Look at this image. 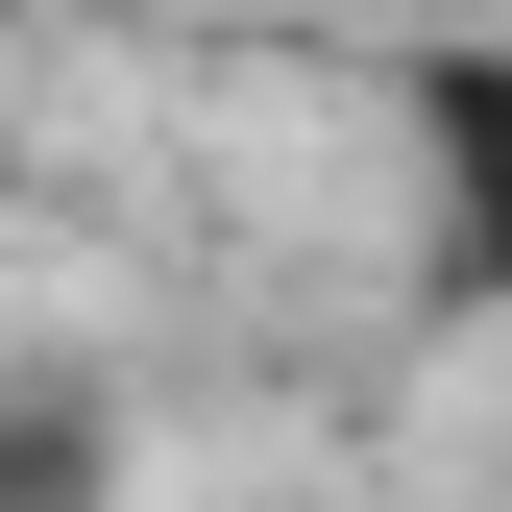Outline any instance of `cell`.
Listing matches in <instances>:
<instances>
[{
	"label": "cell",
	"instance_id": "2",
	"mask_svg": "<svg viewBox=\"0 0 512 512\" xmlns=\"http://www.w3.org/2000/svg\"><path fill=\"white\" fill-rule=\"evenodd\" d=\"M0 512H98V415L74 391H0Z\"/></svg>",
	"mask_w": 512,
	"mask_h": 512
},
{
	"label": "cell",
	"instance_id": "1",
	"mask_svg": "<svg viewBox=\"0 0 512 512\" xmlns=\"http://www.w3.org/2000/svg\"><path fill=\"white\" fill-rule=\"evenodd\" d=\"M391 122H415V196H439V269H464V293L512 317V25L415 49V74H391Z\"/></svg>",
	"mask_w": 512,
	"mask_h": 512
}]
</instances>
